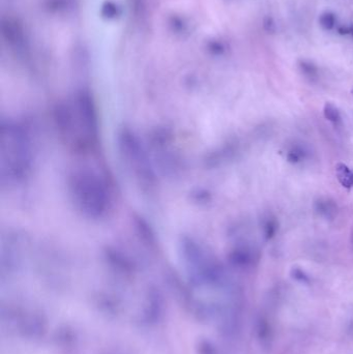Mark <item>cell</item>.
<instances>
[{
	"instance_id": "obj_1",
	"label": "cell",
	"mask_w": 353,
	"mask_h": 354,
	"mask_svg": "<svg viewBox=\"0 0 353 354\" xmlns=\"http://www.w3.org/2000/svg\"><path fill=\"white\" fill-rule=\"evenodd\" d=\"M70 189L75 204L86 215L101 216L110 207V185L102 171L93 166L85 164L72 170Z\"/></svg>"
},
{
	"instance_id": "obj_2",
	"label": "cell",
	"mask_w": 353,
	"mask_h": 354,
	"mask_svg": "<svg viewBox=\"0 0 353 354\" xmlns=\"http://www.w3.org/2000/svg\"><path fill=\"white\" fill-rule=\"evenodd\" d=\"M0 166L2 178L14 180L26 173L30 165L31 149L27 134L17 126L2 128L0 140Z\"/></svg>"
},
{
	"instance_id": "obj_3",
	"label": "cell",
	"mask_w": 353,
	"mask_h": 354,
	"mask_svg": "<svg viewBox=\"0 0 353 354\" xmlns=\"http://www.w3.org/2000/svg\"><path fill=\"white\" fill-rule=\"evenodd\" d=\"M62 110L63 129L70 140L79 145H90L96 138V116L89 100L79 97Z\"/></svg>"
},
{
	"instance_id": "obj_4",
	"label": "cell",
	"mask_w": 353,
	"mask_h": 354,
	"mask_svg": "<svg viewBox=\"0 0 353 354\" xmlns=\"http://www.w3.org/2000/svg\"><path fill=\"white\" fill-rule=\"evenodd\" d=\"M314 211L325 219H334L338 214V205L331 198H319L314 202Z\"/></svg>"
},
{
	"instance_id": "obj_5",
	"label": "cell",
	"mask_w": 353,
	"mask_h": 354,
	"mask_svg": "<svg viewBox=\"0 0 353 354\" xmlns=\"http://www.w3.org/2000/svg\"><path fill=\"white\" fill-rule=\"evenodd\" d=\"M336 176L343 188L347 190L353 188V171L344 163L336 165Z\"/></svg>"
},
{
	"instance_id": "obj_6",
	"label": "cell",
	"mask_w": 353,
	"mask_h": 354,
	"mask_svg": "<svg viewBox=\"0 0 353 354\" xmlns=\"http://www.w3.org/2000/svg\"><path fill=\"white\" fill-rule=\"evenodd\" d=\"M323 116L334 126L338 127L342 124V116L339 109L332 103H325L323 106Z\"/></svg>"
},
{
	"instance_id": "obj_7",
	"label": "cell",
	"mask_w": 353,
	"mask_h": 354,
	"mask_svg": "<svg viewBox=\"0 0 353 354\" xmlns=\"http://www.w3.org/2000/svg\"><path fill=\"white\" fill-rule=\"evenodd\" d=\"M306 156H307V150L300 145L291 146L286 154L287 161L291 164H299L305 160Z\"/></svg>"
},
{
	"instance_id": "obj_8",
	"label": "cell",
	"mask_w": 353,
	"mask_h": 354,
	"mask_svg": "<svg viewBox=\"0 0 353 354\" xmlns=\"http://www.w3.org/2000/svg\"><path fill=\"white\" fill-rule=\"evenodd\" d=\"M298 68L302 74L306 77H308L309 79H314L317 77L318 69L313 63L308 62V60H301V62H299L298 64Z\"/></svg>"
},
{
	"instance_id": "obj_9",
	"label": "cell",
	"mask_w": 353,
	"mask_h": 354,
	"mask_svg": "<svg viewBox=\"0 0 353 354\" xmlns=\"http://www.w3.org/2000/svg\"><path fill=\"white\" fill-rule=\"evenodd\" d=\"M278 231V222L276 218L269 217L263 224V235L266 240H271Z\"/></svg>"
},
{
	"instance_id": "obj_10",
	"label": "cell",
	"mask_w": 353,
	"mask_h": 354,
	"mask_svg": "<svg viewBox=\"0 0 353 354\" xmlns=\"http://www.w3.org/2000/svg\"><path fill=\"white\" fill-rule=\"evenodd\" d=\"M319 24L324 30H332L336 25V16L332 11H324L319 17Z\"/></svg>"
},
{
	"instance_id": "obj_11",
	"label": "cell",
	"mask_w": 353,
	"mask_h": 354,
	"mask_svg": "<svg viewBox=\"0 0 353 354\" xmlns=\"http://www.w3.org/2000/svg\"><path fill=\"white\" fill-rule=\"evenodd\" d=\"M263 28L267 33H275L277 31V24L273 17L266 16L263 19Z\"/></svg>"
},
{
	"instance_id": "obj_12",
	"label": "cell",
	"mask_w": 353,
	"mask_h": 354,
	"mask_svg": "<svg viewBox=\"0 0 353 354\" xmlns=\"http://www.w3.org/2000/svg\"><path fill=\"white\" fill-rule=\"evenodd\" d=\"M292 273H293V278H295L298 281H307L308 280L305 273H303L301 270H299V268H294V270L292 271Z\"/></svg>"
},
{
	"instance_id": "obj_13",
	"label": "cell",
	"mask_w": 353,
	"mask_h": 354,
	"mask_svg": "<svg viewBox=\"0 0 353 354\" xmlns=\"http://www.w3.org/2000/svg\"><path fill=\"white\" fill-rule=\"evenodd\" d=\"M338 32L341 34V35H347L349 34V26H341L339 27L338 29Z\"/></svg>"
},
{
	"instance_id": "obj_14",
	"label": "cell",
	"mask_w": 353,
	"mask_h": 354,
	"mask_svg": "<svg viewBox=\"0 0 353 354\" xmlns=\"http://www.w3.org/2000/svg\"><path fill=\"white\" fill-rule=\"evenodd\" d=\"M349 34L353 38V24L351 26H349Z\"/></svg>"
},
{
	"instance_id": "obj_15",
	"label": "cell",
	"mask_w": 353,
	"mask_h": 354,
	"mask_svg": "<svg viewBox=\"0 0 353 354\" xmlns=\"http://www.w3.org/2000/svg\"><path fill=\"white\" fill-rule=\"evenodd\" d=\"M351 241L353 243V231H352V234H351Z\"/></svg>"
},
{
	"instance_id": "obj_16",
	"label": "cell",
	"mask_w": 353,
	"mask_h": 354,
	"mask_svg": "<svg viewBox=\"0 0 353 354\" xmlns=\"http://www.w3.org/2000/svg\"><path fill=\"white\" fill-rule=\"evenodd\" d=\"M351 93H352V94H353V89H352V91H351Z\"/></svg>"
}]
</instances>
